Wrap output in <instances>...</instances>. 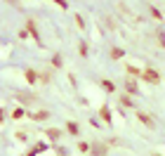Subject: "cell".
Wrapping results in <instances>:
<instances>
[{"label": "cell", "instance_id": "1", "mask_svg": "<svg viewBox=\"0 0 165 156\" xmlns=\"http://www.w3.org/2000/svg\"><path fill=\"white\" fill-rule=\"evenodd\" d=\"M142 76H144V78H146L149 83H158V81H160V76H158L156 71H151V69H146V71H144Z\"/></svg>", "mask_w": 165, "mask_h": 156}, {"label": "cell", "instance_id": "2", "mask_svg": "<svg viewBox=\"0 0 165 156\" xmlns=\"http://www.w3.org/2000/svg\"><path fill=\"white\" fill-rule=\"evenodd\" d=\"M139 121H142V123H144V125H149V128H151V125H153V121L149 118L146 114H139Z\"/></svg>", "mask_w": 165, "mask_h": 156}, {"label": "cell", "instance_id": "3", "mask_svg": "<svg viewBox=\"0 0 165 156\" xmlns=\"http://www.w3.org/2000/svg\"><path fill=\"white\" fill-rule=\"evenodd\" d=\"M127 90H130V92H135V90H137V85H135L132 81H127Z\"/></svg>", "mask_w": 165, "mask_h": 156}]
</instances>
